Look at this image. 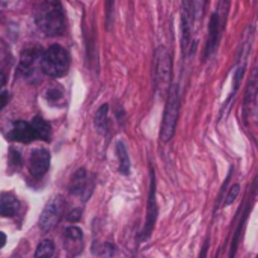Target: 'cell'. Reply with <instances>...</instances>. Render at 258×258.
I'll return each mask as SVG.
<instances>
[{
    "label": "cell",
    "mask_w": 258,
    "mask_h": 258,
    "mask_svg": "<svg viewBox=\"0 0 258 258\" xmlns=\"http://www.w3.org/2000/svg\"><path fill=\"white\" fill-rule=\"evenodd\" d=\"M35 23L47 36L62 35L67 23L60 0H42L35 9Z\"/></svg>",
    "instance_id": "6da1fadb"
},
{
    "label": "cell",
    "mask_w": 258,
    "mask_h": 258,
    "mask_svg": "<svg viewBox=\"0 0 258 258\" xmlns=\"http://www.w3.org/2000/svg\"><path fill=\"white\" fill-rule=\"evenodd\" d=\"M70 63H71L70 53L57 44L50 45L47 50L41 53L39 57V68L45 76L53 79H59L65 76L70 70Z\"/></svg>",
    "instance_id": "7a4b0ae2"
},
{
    "label": "cell",
    "mask_w": 258,
    "mask_h": 258,
    "mask_svg": "<svg viewBox=\"0 0 258 258\" xmlns=\"http://www.w3.org/2000/svg\"><path fill=\"white\" fill-rule=\"evenodd\" d=\"M172 83V57L166 47H157L154 53V88L162 97L168 95Z\"/></svg>",
    "instance_id": "3957f363"
},
{
    "label": "cell",
    "mask_w": 258,
    "mask_h": 258,
    "mask_svg": "<svg viewBox=\"0 0 258 258\" xmlns=\"http://www.w3.org/2000/svg\"><path fill=\"white\" fill-rule=\"evenodd\" d=\"M228 9H230V0H221L218 9L212 14L210 18V24H209V35H207V44L204 48V56L203 59L207 60L210 59L215 51L218 50L219 41H221V35L227 21V15H228Z\"/></svg>",
    "instance_id": "277c9868"
},
{
    "label": "cell",
    "mask_w": 258,
    "mask_h": 258,
    "mask_svg": "<svg viewBox=\"0 0 258 258\" xmlns=\"http://www.w3.org/2000/svg\"><path fill=\"white\" fill-rule=\"evenodd\" d=\"M180 113V94L177 83H171V88L166 95V107L163 113L162 128H160V139L162 142H169L175 135V127Z\"/></svg>",
    "instance_id": "5b68a950"
},
{
    "label": "cell",
    "mask_w": 258,
    "mask_h": 258,
    "mask_svg": "<svg viewBox=\"0 0 258 258\" xmlns=\"http://www.w3.org/2000/svg\"><path fill=\"white\" fill-rule=\"evenodd\" d=\"M65 204L67 203H65V200L62 197H54L45 204V207H44V210H42V213L39 216V228H41V231L48 233L51 228H54L57 225V222L60 221V218L63 215Z\"/></svg>",
    "instance_id": "8992f818"
},
{
    "label": "cell",
    "mask_w": 258,
    "mask_h": 258,
    "mask_svg": "<svg viewBox=\"0 0 258 258\" xmlns=\"http://www.w3.org/2000/svg\"><path fill=\"white\" fill-rule=\"evenodd\" d=\"M151 181H150V194H148V201H147V218H145V225L142 230V240L150 239L156 221H157V215H159V206H157V198H156V175H154V169L151 168Z\"/></svg>",
    "instance_id": "52a82bcc"
},
{
    "label": "cell",
    "mask_w": 258,
    "mask_h": 258,
    "mask_svg": "<svg viewBox=\"0 0 258 258\" xmlns=\"http://www.w3.org/2000/svg\"><path fill=\"white\" fill-rule=\"evenodd\" d=\"M50 168V153L45 148H35L29 156V171L35 178H42Z\"/></svg>",
    "instance_id": "ba28073f"
},
{
    "label": "cell",
    "mask_w": 258,
    "mask_h": 258,
    "mask_svg": "<svg viewBox=\"0 0 258 258\" xmlns=\"http://www.w3.org/2000/svg\"><path fill=\"white\" fill-rule=\"evenodd\" d=\"M8 138L11 141H17V142H21V144H29V142L36 139V135H35L30 122L17 121V122H14L12 130L8 133Z\"/></svg>",
    "instance_id": "9c48e42d"
},
{
    "label": "cell",
    "mask_w": 258,
    "mask_h": 258,
    "mask_svg": "<svg viewBox=\"0 0 258 258\" xmlns=\"http://www.w3.org/2000/svg\"><path fill=\"white\" fill-rule=\"evenodd\" d=\"M18 209H20V203L14 194L5 192L0 195V216L2 218H14L18 213Z\"/></svg>",
    "instance_id": "30bf717a"
},
{
    "label": "cell",
    "mask_w": 258,
    "mask_h": 258,
    "mask_svg": "<svg viewBox=\"0 0 258 258\" xmlns=\"http://www.w3.org/2000/svg\"><path fill=\"white\" fill-rule=\"evenodd\" d=\"M70 192L73 195H82L85 192V201H86V192H88V174L85 168H80L74 172L71 183H70Z\"/></svg>",
    "instance_id": "8fae6325"
},
{
    "label": "cell",
    "mask_w": 258,
    "mask_h": 258,
    "mask_svg": "<svg viewBox=\"0 0 258 258\" xmlns=\"http://www.w3.org/2000/svg\"><path fill=\"white\" fill-rule=\"evenodd\" d=\"M41 53L42 50L36 48V47H30V48H26L23 53H21V57H20V71L23 74H29L33 68V63L38 60L39 62V57H41Z\"/></svg>",
    "instance_id": "7c38bea8"
},
{
    "label": "cell",
    "mask_w": 258,
    "mask_h": 258,
    "mask_svg": "<svg viewBox=\"0 0 258 258\" xmlns=\"http://www.w3.org/2000/svg\"><path fill=\"white\" fill-rule=\"evenodd\" d=\"M30 125H32V128H33V132L36 135V139H41V141H45V142L50 141V138H51V127H50V124L44 118L35 116L32 119Z\"/></svg>",
    "instance_id": "4fadbf2b"
},
{
    "label": "cell",
    "mask_w": 258,
    "mask_h": 258,
    "mask_svg": "<svg viewBox=\"0 0 258 258\" xmlns=\"http://www.w3.org/2000/svg\"><path fill=\"white\" fill-rule=\"evenodd\" d=\"M115 151L119 160V172L122 175H130V157H128V151H127V145L124 144V141H118L115 145Z\"/></svg>",
    "instance_id": "5bb4252c"
},
{
    "label": "cell",
    "mask_w": 258,
    "mask_h": 258,
    "mask_svg": "<svg viewBox=\"0 0 258 258\" xmlns=\"http://www.w3.org/2000/svg\"><path fill=\"white\" fill-rule=\"evenodd\" d=\"M107 115H109V106H107V104L100 106V109L97 110L95 118H94L95 128H97L100 133H104V132L107 130Z\"/></svg>",
    "instance_id": "9a60e30c"
},
{
    "label": "cell",
    "mask_w": 258,
    "mask_h": 258,
    "mask_svg": "<svg viewBox=\"0 0 258 258\" xmlns=\"http://www.w3.org/2000/svg\"><path fill=\"white\" fill-rule=\"evenodd\" d=\"M53 255H54V243L50 239L42 240L35 251V258H53Z\"/></svg>",
    "instance_id": "2e32d148"
},
{
    "label": "cell",
    "mask_w": 258,
    "mask_h": 258,
    "mask_svg": "<svg viewBox=\"0 0 258 258\" xmlns=\"http://www.w3.org/2000/svg\"><path fill=\"white\" fill-rule=\"evenodd\" d=\"M239 194H240V186H239V184H233V186L230 187V192L225 195L224 207H227V206L233 204V203L236 201V198L239 197Z\"/></svg>",
    "instance_id": "e0dca14e"
},
{
    "label": "cell",
    "mask_w": 258,
    "mask_h": 258,
    "mask_svg": "<svg viewBox=\"0 0 258 258\" xmlns=\"http://www.w3.org/2000/svg\"><path fill=\"white\" fill-rule=\"evenodd\" d=\"M65 236H67L68 240L77 242V240H82L83 239V231L79 227H68L67 231H65Z\"/></svg>",
    "instance_id": "ac0fdd59"
},
{
    "label": "cell",
    "mask_w": 258,
    "mask_h": 258,
    "mask_svg": "<svg viewBox=\"0 0 258 258\" xmlns=\"http://www.w3.org/2000/svg\"><path fill=\"white\" fill-rule=\"evenodd\" d=\"M45 98L50 101V103H56V101H60L63 98V92L60 88H50L47 92H45Z\"/></svg>",
    "instance_id": "d6986e66"
},
{
    "label": "cell",
    "mask_w": 258,
    "mask_h": 258,
    "mask_svg": "<svg viewBox=\"0 0 258 258\" xmlns=\"http://www.w3.org/2000/svg\"><path fill=\"white\" fill-rule=\"evenodd\" d=\"M9 162H11V165L15 168V169H20L21 168V154L17 151V150H14V148H11V151H9Z\"/></svg>",
    "instance_id": "ffe728a7"
},
{
    "label": "cell",
    "mask_w": 258,
    "mask_h": 258,
    "mask_svg": "<svg viewBox=\"0 0 258 258\" xmlns=\"http://www.w3.org/2000/svg\"><path fill=\"white\" fill-rule=\"evenodd\" d=\"M113 5H115V0H106V26H107V29H110V24H112Z\"/></svg>",
    "instance_id": "44dd1931"
},
{
    "label": "cell",
    "mask_w": 258,
    "mask_h": 258,
    "mask_svg": "<svg viewBox=\"0 0 258 258\" xmlns=\"http://www.w3.org/2000/svg\"><path fill=\"white\" fill-rule=\"evenodd\" d=\"M233 166L230 168V172H228V175H227V178H225V181H224V184H222V187H221V192H219V198H218V203H216V210H218V207H219V204H221V201H222V198H224V194H225V190H227V186H228V183H230V180H231V174H233Z\"/></svg>",
    "instance_id": "7402d4cb"
},
{
    "label": "cell",
    "mask_w": 258,
    "mask_h": 258,
    "mask_svg": "<svg viewBox=\"0 0 258 258\" xmlns=\"http://www.w3.org/2000/svg\"><path fill=\"white\" fill-rule=\"evenodd\" d=\"M80 218H82V210H80V209H74V210H71V213L67 216V219H68L70 222H77Z\"/></svg>",
    "instance_id": "603a6c76"
},
{
    "label": "cell",
    "mask_w": 258,
    "mask_h": 258,
    "mask_svg": "<svg viewBox=\"0 0 258 258\" xmlns=\"http://www.w3.org/2000/svg\"><path fill=\"white\" fill-rule=\"evenodd\" d=\"M209 248H210V237L207 236V239L204 240V245H203V249H201L200 258H207V252H209Z\"/></svg>",
    "instance_id": "cb8c5ba5"
},
{
    "label": "cell",
    "mask_w": 258,
    "mask_h": 258,
    "mask_svg": "<svg viewBox=\"0 0 258 258\" xmlns=\"http://www.w3.org/2000/svg\"><path fill=\"white\" fill-rule=\"evenodd\" d=\"M8 100H9V94H8L6 91H2V92H0V110L6 106Z\"/></svg>",
    "instance_id": "d4e9b609"
},
{
    "label": "cell",
    "mask_w": 258,
    "mask_h": 258,
    "mask_svg": "<svg viewBox=\"0 0 258 258\" xmlns=\"http://www.w3.org/2000/svg\"><path fill=\"white\" fill-rule=\"evenodd\" d=\"M6 234L3 233V231H0V248H3L5 245H6Z\"/></svg>",
    "instance_id": "484cf974"
},
{
    "label": "cell",
    "mask_w": 258,
    "mask_h": 258,
    "mask_svg": "<svg viewBox=\"0 0 258 258\" xmlns=\"http://www.w3.org/2000/svg\"><path fill=\"white\" fill-rule=\"evenodd\" d=\"M3 83H5V74L0 73V89H2V86H3Z\"/></svg>",
    "instance_id": "4316f807"
}]
</instances>
